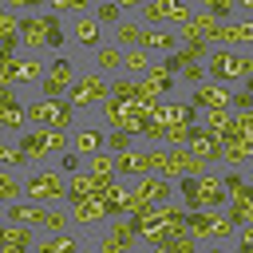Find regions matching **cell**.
<instances>
[{
  "mask_svg": "<svg viewBox=\"0 0 253 253\" xmlns=\"http://www.w3.org/2000/svg\"><path fill=\"white\" fill-rule=\"evenodd\" d=\"M206 79L210 83H221V87H229V83H249V71H253V59H249V51H229V47H213L210 55H206Z\"/></svg>",
  "mask_w": 253,
  "mask_h": 253,
  "instance_id": "cell-1",
  "label": "cell"
},
{
  "mask_svg": "<svg viewBox=\"0 0 253 253\" xmlns=\"http://www.w3.org/2000/svg\"><path fill=\"white\" fill-rule=\"evenodd\" d=\"M24 198L36 206H63L67 202V178L55 166H32L24 178Z\"/></svg>",
  "mask_w": 253,
  "mask_h": 253,
  "instance_id": "cell-2",
  "label": "cell"
},
{
  "mask_svg": "<svg viewBox=\"0 0 253 253\" xmlns=\"http://www.w3.org/2000/svg\"><path fill=\"white\" fill-rule=\"evenodd\" d=\"M24 111H28V123L43 126V130H67L71 134L79 126L67 99H36V103H24Z\"/></svg>",
  "mask_w": 253,
  "mask_h": 253,
  "instance_id": "cell-3",
  "label": "cell"
},
{
  "mask_svg": "<svg viewBox=\"0 0 253 253\" xmlns=\"http://www.w3.org/2000/svg\"><path fill=\"white\" fill-rule=\"evenodd\" d=\"M162 202H174V182L158 178V174H146V178H134V186L126 190L123 198V217L142 210V206H162Z\"/></svg>",
  "mask_w": 253,
  "mask_h": 253,
  "instance_id": "cell-4",
  "label": "cell"
},
{
  "mask_svg": "<svg viewBox=\"0 0 253 253\" xmlns=\"http://www.w3.org/2000/svg\"><path fill=\"white\" fill-rule=\"evenodd\" d=\"M63 99L71 103L75 115H79V111H95V107H103V99H107V75H99L95 67L79 71L75 83H71V91H67Z\"/></svg>",
  "mask_w": 253,
  "mask_h": 253,
  "instance_id": "cell-5",
  "label": "cell"
},
{
  "mask_svg": "<svg viewBox=\"0 0 253 253\" xmlns=\"http://www.w3.org/2000/svg\"><path fill=\"white\" fill-rule=\"evenodd\" d=\"M75 75H79L75 59H67V55L51 59V63H47V71H43V79H40V99H63V95L71 91Z\"/></svg>",
  "mask_w": 253,
  "mask_h": 253,
  "instance_id": "cell-6",
  "label": "cell"
},
{
  "mask_svg": "<svg viewBox=\"0 0 253 253\" xmlns=\"http://www.w3.org/2000/svg\"><path fill=\"white\" fill-rule=\"evenodd\" d=\"M210 47H229V51H249L253 43V20H229V24H217L213 36L206 40Z\"/></svg>",
  "mask_w": 253,
  "mask_h": 253,
  "instance_id": "cell-7",
  "label": "cell"
},
{
  "mask_svg": "<svg viewBox=\"0 0 253 253\" xmlns=\"http://www.w3.org/2000/svg\"><path fill=\"white\" fill-rule=\"evenodd\" d=\"M99 249L103 253H134L138 249V233L126 217H111L107 229L99 233Z\"/></svg>",
  "mask_w": 253,
  "mask_h": 253,
  "instance_id": "cell-8",
  "label": "cell"
},
{
  "mask_svg": "<svg viewBox=\"0 0 253 253\" xmlns=\"http://www.w3.org/2000/svg\"><path fill=\"white\" fill-rule=\"evenodd\" d=\"M138 16H142V28L146 24H178V28H186L190 24V16H194V8L190 4H170V0H154V4H138Z\"/></svg>",
  "mask_w": 253,
  "mask_h": 253,
  "instance_id": "cell-9",
  "label": "cell"
},
{
  "mask_svg": "<svg viewBox=\"0 0 253 253\" xmlns=\"http://www.w3.org/2000/svg\"><path fill=\"white\" fill-rule=\"evenodd\" d=\"M47 217H51V206H36V202H12L4 206V217L8 225H28V229H47Z\"/></svg>",
  "mask_w": 253,
  "mask_h": 253,
  "instance_id": "cell-10",
  "label": "cell"
},
{
  "mask_svg": "<svg viewBox=\"0 0 253 253\" xmlns=\"http://www.w3.org/2000/svg\"><path fill=\"white\" fill-rule=\"evenodd\" d=\"M67 36H71V43H75V47H83L87 55H95V51L103 47V28L95 24V12H87V16H71Z\"/></svg>",
  "mask_w": 253,
  "mask_h": 253,
  "instance_id": "cell-11",
  "label": "cell"
},
{
  "mask_svg": "<svg viewBox=\"0 0 253 253\" xmlns=\"http://www.w3.org/2000/svg\"><path fill=\"white\" fill-rule=\"evenodd\" d=\"M194 198L202 210H221L225 206V186H221V170H206L202 178H194Z\"/></svg>",
  "mask_w": 253,
  "mask_h": 253,
  "instance_id": "cell-12",
  "label": "cell"
},
{
  "mask_svg": "<svg viewBox=\"0 0 253 253\" xmlns=\"http://www.w3.org/2000/svg\"><path fill=\"white\" fill-rule=\"evenodd\" d=\"M67 217H71V225L91 229V225H99V221H111L115 213H111L107 202H99V198H83V202H71V206H67Z\"/></svg>",
  "mask_w": 253,
  "mask_h": 253,
  "instance_id": "cell-13",
  "label": "cell"
},
{
  "mask_svg": "<svg viewBox=\"0 0 253 253\" xmlns=\"http://www.w3.org/2000/svg\"><path fill=\"white\" fill-rule=\"evenodd\" d=\"M111 182H119V178H95V174H87V170L71 174V178H67V206H71V202H83V198H103V190H107Z\"/></svg>",
  "mask_w": 253,
  "mask_h": 253,
  "instance_id": "cell-14",
  "label": "cell"
},
{
  "mask_svg": "<svg viewBox=\"0 0 253 253\" xmlns=\"http://www.w3.org/2000/svg\"><path fill=\"white\" fill-rule=\"evenodd\" d=\"M150 174V150H142V146H130V150H123V154H115V178H146Z\"/></svg>",
  "mask_w": 253,
  "mask_h": 253,
  "instance_id": "cell-15",
  "label": "cell"
},
{
  "mask_svg": "<svg viewBox=\"0 0 253 253\" xmlns=\"http://www.w3.org/2000/svg\"><path fill=\"white\" fill-rule=\"evenodd\" d=\"M186 150L194 154V158H202L206 166H213V162H221V142L206 130V126H190V138H186Z\"/></svg>",
  "mask_w": 253,
  "mask_h": 253,
  "instance_id": "cell-16",
  "label": "cell"
},
{
  "mask_svg": "<svg viewBox=\"0 0 253 253\" xmlns=\"http://www.w3.org/2000/svg\"><path fill=\"white\" fill-rule=\"evenodd\" d=\"M221 217H225L233 229H241V225H253V190H241V194H225Z\"/></svg>",
  "mask_w": 253,
  "mask_h": 253,
  "instance_id": "cell-17",
  "label": "cell"
},
{
  "mask_svg": "<svg viewBox=\"0 0 253 253\" xmlns=\"http://www.w3.org/2000/svg\"><path fill=\"white\" fill-rule=\"evenodd\" d=\"M16 36H20V47H24L28 55H40V51L47 47V32H43V20H40L36 12H32V16H20Z\"/></svg>",
  "mask_w": 253,
  "mask_h": 253,
  "instance_id": "cell-18",
  "label": "cell"
},
{
  "mask_svg": "<svg viewBox=\"0 0 253 253\" xmlns=\"http://www.w3.org/2000/svg\"><path fill=\"white\" fill-rule=\"evenodd\" d=\"M194 119H198V111L182 99H158V107H154V123H162V126H174V123L194 126Z\"/></svg>",
  "mask_w": 253,
  "mask_h": 253,
  "instance_id": "cell-19",
  "label": "cell"
},
{
  "mask_svg": "<svg viewBox=\"0 0 253 253\" xmlns=\"http://www.w3.org/2000/svg\"><path fill=\"white\" fill-rule=\"evenodd\" d=\"M99 150H103V130H95V126H75V130H71V154L91 158V154H99Z\"/></svg>",
  "mask_w": 253,
  "mask_h": 253,
  "instance_id": "cell-20",
  "label": "cell"
},
{
  "mask_svg": "<svg viewBox=\"0 0 253 253\" xmlns=\"http://www.w3.org/2000/svg\"><path fill=\"white\" fill-rule=\"evenodd\" d=\"M43 71H47V63L40 55H16V83L12 87H32L43 79Z\"/></svg>",
  "mask_w": 253,
  "mask_h": 253,
  "instance_id": "cell-21",
  "label": "cell"
},
{
  "mask_svg": "<svg viewBox=\"0 0 253 253\" xmlns=\"http://www.w3.org/2000/svg\"><path fill=\"white\" fill-rule=\"evenodd\" d=\"M249 158H253V138H229V142H221V162L229 170H241Z\"/></svg>",
  "mask_w": 253,
  "mask_h": 253,
  "instance_id": "cell-22",
  "label": "cell"
},
{
  "mask_svg": "<svg viewBox=\"0 0 253 253\" xmlns=\"http://www.w3.org/2000/svg\"><path fill=\"white\" fill-rule=\"evenodd\" d=\"M36 253H79V237L67 229V233H43L36 237Z\"/></svg>",
  "mask_w": 253,
  "mask_h": 253,
  "instance_id": "cell-23",
  "label": "cell"
},
{
  "mask_svg": "<svg viewBox=\"0 0 253 253\" xmlns=\"http://www.w3.org/2000/svg\"><path fill=\"white\" fill-rule=\"evenodd\" d=\"M170 87H174V75H166L158 63H154V67H150V71L138 79V91H142L146 99H158V95H166Z\"/></svg>",
  "mask_w": 253,
  "mask_h": 253,
  "instance_id": "cell-24",
  "label": "cell"
},
{
  "mask_svg": "<svg viewBox=\"0 0 253 253\" xmlns=\"http://www.w3.org/2000/svg\"><path fill=\"white\" fill-rule=\"evenodd\" d=\"M111 32H115V47H119V51H126V47H138V40H142V32H146V28H142L138 20H130V16H123Z\"/></svg>",
  "mask_w": 253,
  "mask_h": 253,
  "instance_id": "cell-25",
  "label": "cell"
},
{
  "mask_svg": "<svg viewBox=\"0 0 253 253\" xmlns=\"http://www.w3.org/2000/svg\"><path fill=\"white\" fill-rule=\"evenodd\" d=\"M138 47H142V51L174 55V51H178V36H174V32H154V28H146V32H142V40H138Z\"/></svg>",
  "mask_w": 253,
  "mask_h": 253,
  "instance_id": "cell-26",
  "label": "cell"
},
{
  "mask_svg": "<svg viewBox=\"0 0 253 253\" xmlns=\"http://www.w3.org/2000/svg\"><path fill=\"white\" fill-rule=\"evenodd\" d=\"M95 71H99V75H107V79H111V75H119V71H123V51H119L115 43H103V47L95 51Z\"/></svg>",
  "mask_w": 253,
  "mask_h": 253,
  "instance_id": "cell-27",
  "label": "cell"
},
{
  "mask_svg": "<svg viewBox=\"0 0 253 253\" xmlns=\"http://www.w3.org/2000/svg\"><path fill=\"white\" fill-rule=\"evenodd\" d=\"M20 198H24V178H16V170L0 166V210L12 206V202H20Z\"/></svg>",
  "mask_w": 253,
  "mask_h": 253,
  "instance_id": "cell-28",
  "label": "cell"
},
{
  "mask_svg": "<svg viewBox=\"0 0 253 253\" xmlns=\"http://www.w3.org/2000/svg\"><path fill=\"white\" fill-rule=\"evenodd\" d=\"M150 67H154L150 51H142V47H126V51H123V71H126V75H146Z\"/></svg>",
  "mask_w": 253,
  "mask_h": 253,
  "instance_id": "cell-29",
  "label": "cell"
},
{
  "mask_svg": "<svg viewBox=\"0 0 253 253\" xmlns=\"http://www.w3.org/2000/svg\"><path fill=\"white\" fill-rule=\"evenodd\" d=\"M0 245L32 249V245H36V229H28V225H8V221H4V229H0Z\"/></svg>",
  "mask_w": 253,
  "mask_h": 253,
  "instance_id": "cell-30",
  "label": "cell"
},
{
  "mask_svg": "<svg viewBox=\"0 0 253 253\" xmlns=\"http://www.w3.org/2000/svg\"><path fill=\"white\" fill-rule=\"evenodd\" d=\"M87 174H95V178H115V154H107V150L91 154V158H87Z\"/></svg>",
  "mask_w": 253,
  "mask_h": 253,
  "instance_id": "cell-31",
  "label": "cell"
},
{
  "mask_svg": "<svg viewBox=\"0 0 253 253\" xmlns=\"http://www.w3.org/2000/svg\"><path fill=\"white\" fill-rule=\"evenodd\" d=\"M0 166H4V170H16V166H32V158H28L16 142H0Z\"/></svg>",
  "mask_w": 253,
  "mask_h": 253,
  "instance_id": "cell-32",
  "label": "cell"
},
{
  "mask_svg": "<svg viewBox=\"0 0 253 253\" xmlns=\"http://www.w3.org/2000/svg\"><path fill=\"white\" fill-rule=\"evenodd\" d=\"M91 12V4L87 0H51V16H87Z\"/></svg>",
  "mask_w": 253,
  "mask_h": 253,
  "instance_id": "cell-33",
  "label": "cell"
},
{
  "mask_svg": "<svg viewBox=\"0 0 253 253\" xmlns=\"http://www.w3.org/2000/svg\"><path fill=\"white\" fill-rule=\"evenodd\" d=\"M91 12H95V24H99V28H115V24L123 20V8H119V4H95Z\"/></svg>",
  "mask_w": 253,
  "mask_h": 253,
  "instance_id": "cell-34",
  "label": "cell"
},
{
  "mask_svg": "<svg viewBox=\"0 0 253 253\" xmlns=\"http://www.w3.org/2000/svg\"><path fill=\"white\" fill-rule=\"evenodd\" d=\"M40 20H43V32H47V47H59L63 43V20L51 16V12H43Z\"/></svg>",
  "mask_w": 253,
  "mask_h": 253,
  "instance_id": "cell-35",
  "label": "cell"
},
{
  "mask_svg": "<svg viewBox=\"0 0 253 253\" xmlns=\"http://www.w3.org/2000/svg\"><path fill=\"white\" fill-rule=\"evenodd\" d=\"M186 138H190V126H186V123H174V126H166V134H162V146L178 150V146H186Z\"/></svg>",
  "mask_w": 253,
  "mask_h": 253,
  "instance_id": "cell-36",
  "label": "cell"
},
{
  "mask_svg": "<svg viewBox=\"0 0 253 253\" xmlns=\"http://www.w3.org/2000/svg\"><path fill=\"white\" fill-rule=\"evenodd\" d=\"M103 150H107V154H123V150H130V134H126V130H111V134H103Z\"/></svg>",
  "mask_w": 253,
  "mask_h": 253,
  "instance_id": "cell-37",
  "label": "cell"
},
{
  "mask_svg": "<svg viewBox=\"0 0 253 253\" xmlns=\"http://www.w3.org/2000/svg\"><path fill=\"white\" fill-rule=\"evenodd\" d=\"M202 12H206V16H213V20H217V24H229V16H233V12H237V8H233V4H229V0H210V4H206V8H202Z\"/></svg>",
  "mask_w": 253,
  "mask_h": 253,
  "instance_id": "cell-38",
  "label": "cell"
},
{
  "mask_svg": "<svg viewBox=\"0 0 253 253\" xmlns=\"http://www.w3.org/2000/svg\"><path fill=\"white\" fill-rule=\"evenodd\" d=\"M166 253H198V241L182 229V233H174L170 237V245H166Z\"/></svg>",
  "mask_w": 253,
  "mask_h": 253,
  "instance_id": "cell-39",
  "label": "cell"
},
{
  "mask_svg": "<svg viewBox=\"0 0 253 253\" xmlns=\"http://www.w3.org/2000/svg\"><path fill=\"white\" fill-rule=\"evenodd\" d=\"M221 186H225V194H241V190H249V182H245L241 170H225V174H221Z\"/></svg>",
  "mask_w": 253,
  "mask_h": 253,
  "instance_id": "cell-40",
  "label": "cell"
},
{
  "mask_svg": "<svg viewBox=\"0 0 253 253\" xmlns=\"http://www.w3.org/2000/svg\"><path fill=\"white\" fill-rule=\"evenodd\" d=\"M233 253H253V225H241L233 233Z\"/></svg>",
  "mask_w": 253,
  "mask_h": 253,
  "instance_id": "cell-41",
  "label": "cell"
},
{
  "mask_svg": "<svg viewBox=\"0 0 253 253\" xmlns=\"http://www.w3.org/2000/svg\"><path fill=\"white\" fill-rule=\"evenodd\" d=\"M162 134H166V126H162V123H154V119H150V123L138 130V138H146L150 146H162Z\"/></svg>",
  "mask_w": 253,
  "mask_h": 253,
  "instance_id": "cell-42",
  "label": "cell"
},
{
  "mask_svg": "<svg viewBox=\"0 0 253 253\" xmlns=\"http://www.w3.org/2000/svg\"><path fill=\"white\" fill-rule=\"evenodd\" d=\"M182 79H186L190 87H198V83H206V71H202V63H186V67H182Z\"/></svg>",
  "mask_w": 253,
  "mask_h": 253,
  "instance_id": "cell-43",
  "label": "cell"
},
{
  "mask_svg": "<svg viewBox=\"0 0 253 253\" xmlns=\"http://www.w3.org/2000/svg\"><path fill=\"white\" fill-rule=\"evenodd\" d=\"M249 107H253L249 91H229V111H249Z\"/></svg>",
  "mask_w": 253,
  "mask_h": 253,
  "instance_id": "cell-44",
  "label": "cell"
},
{
  "mask_svg": "<svg viewBox=\"0 0 253 253\" xmlns=\"http://www.w3.org/2000/svg\"><path fill=\"white\" fill-rule=\"evenodd\" d=\"M59 174H67V178H71V174H79V154H71V150H67V154L59 158Z\"/></svg>",
  "mask_w": 253,
  "mask_h": 253,
  "instance_id": "cell-45",
  "label": "cell"
},
{
  "mask_svg": "<svg viewBox=\"0 0 253 253\" xmlns=\"http://www.w3.org/2000/svg\"><path fill=\"white\" fill-rule=\"evenodd\" d=\"M16 103H20L16 87H0V111H8V107H16Z\"/></svg>",
  "mask_w": 253,
  "mask_h": 253,
  "instance_id": "cell-46",
  "label": "cell"
},
{
  "mask_svg": "<svg viewBox=\"0 0 253 253\" xmlns=\"http://www.w3.org/2000/svg\"><path fill=\"white\" fill-rule=\"evenodd\" d=\"M0 253H28V249H20V245H0Z\"/></svg>",
  "mask_w": 253,
  "mask_h": 253,
  "instance_id": "cell-47",
  "label": "cell"
},
{
  "mask_svg": "<svg viewBox=\"0 0 253 253\" xmlns=\"http://www.w3.org/2000/svg\"><path fill=\"white\" fill-rule=\"evenodd\" d=\"M202 253H229L225 245H210V249H202Z\"/></svg>",
  "mask_w": 253,
  "mask_h": 253,
  "instance_id": "cell-48",
  "label": "cell"
},
{
  "mask_svg": "<svg viewBox=\"0 0 253 253\" xmlns=\"http://www.w3.org/2000/svg\"><path fill=\"white\" fill-rule=\"evenodd\" d=\"M91 253H103V249H99V245H95V249H91Z\"/></svg>",
  "mask_w": 253,
  "mask_h": 253,
  "instance_id": "cell-49",
  "label": "cell"
}]
</instances>
